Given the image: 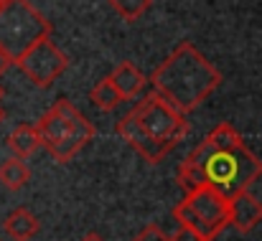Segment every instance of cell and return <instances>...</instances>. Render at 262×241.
I'll return each mask as SVG.
<instances>
[{
    "label": "cell",
    "instance_id": "15",
    "mask_svg": "<svg viewBox=\"0 0 262 241\" xmlns=\"http://www.w3.org/2000/svg\"><path fill=\"white\" fill-rule=\"evenodd\" d=\"M135 241H171V236H166L163 229H158V226H145V229L135 236Z\"/></svg>",
    "mask_w": 262,
    "mask_h": 241
},
{
    "label": "cell",
    "instance_id": "20",
    "mask_svg": "<svg viewBox=\"0 0 262 241\" xmlns=\"http://www.w3.org/2000/svg\"><path fill=\"white\" fill-rule=\"evenodd\" d=\"M0 99H3V86H0Z\"/></svg>",
    "mask_w": 262,
    "mask_h": 241
},
{
    "label": "cell",
    "instance_id": "14",
    "mask_svg": "<svg viewBox=\"0 0 262 241\" xmlns=\"http://www.w3.org/2000/svg\"><path fill=\"white\" fill-rule=\"evenodd\" d=\"M153 0H110V8L122 18V20H138L150 10Z\"/></svg>",
    "mask_w": 262,
    "mask_h": 241
},
{
    "label": "cell",
    "instance_id": "16",
    "mask_svg": "<svg viewBox=\"0 0 262 241\" xmlns=\"http://www.w3.org/2000/svg\"><path fill=\"white\" fill-rule=\"evenodd\" d=\"M171 241H204L196 231H191V229H186V226H178V231H176Z\"/></svg>",
    "mask_w": 262,
    "mask_h": 241
},
{
    "label": "cell",
    "instance_id": "10",
    "mask_svg": "<svg viewBox=\"0 0 262 241\" xmlns=\"http://www.w3.org/2000/svg\"><path fill=\"white\" fill-rule=\"evenodd\" d=\"M3 229H5V234L13 241H31L38 234L41 221H38L28 208H15V211H10V213L5 216Z\"/></svg>",
    "mask_w": 262,
    "mask_h": 241
},
{
    "label": "cell",
    "instance_id": "12",
    "mask_svg": "<svg viewBox=\"0 0 262 241\" xmlns=\"http://www.w3.org/2000/svg\"><path fill=\"white\" fill-rule=\"evenodd\" d=\"M28 178H31V170H28L26 160H20V158H8V160L0 162V183H3V188H8V190H20V188L28 183Z\"/></svg>",
    "mask_w": 262,
    "mask_h": 241
},
{
    "label": "cell",
    "instance_id": "9",
    "mask_svg": "<svg viewBox=\"0 0 262 241\" xmlns=\"http://www.w3.org/2000/svg\"><path fill=\"white\" fill-rule=\"evenodd\" d=\"M110 81L120 91L122 99H135V94H140L145 89V84H148L145 74L130 61H122L120 66H115V71L110 74Z\"/></svg>",
    "mask_w": 262,
    "mask_h": 241
},
{
    "label": "cell",
    "instance_id": "21",
    "mask_svg": "<svg viewBox=\"0 0 262 241\" xmlns=\"http://www.w3.org/2000/svg\"><path fill=\"white\" fill-rule=\"evenodd\" d=\"M0 3H5V0H0Z\"/></svg>",
    "mask_w": 262,
    "mask_h": 241
},
{
    "label": "cell",
    "instance_id": "18",
    "mask_svg": "<svg viewBox=\"0 0 262 241\" xmlns=\"http://www.w3.org/2000/svg\"><path fill=\"white\" fill-rule=\"evenodd\" d=\"M82 241H104V239H102L99 234H87V236H84Z\"/></svg>",
    "mask_w": 262,
    "mask_h": 241
},
{
    "label": "cell",
    "instance_id": "8",
    "mask_svg": "<svg viewBox=\"0 0 262 241\" xmlns=\"http://www.w3.org/2000/svg\"><path fill=\"white\" fill-rule=\"evenodd\" d=\"M257 224H262V201H257L250 190L229 198V226L239 234H250Z\"/></svg>",
    "mask_w": 262,
    "mask_h": 241
},
{
    "label": "cell",
    "instance_id": "1",
    "mask_svg": "<svg viewBox=\"0 0 262 241\" xmlns=\"http://www.w3.org/2000/svg\"><path fill=\"white\" fill-rule=\"evenodd\" d=\"M260 175L262 160L245 148V142L234 148H214L209 140H204L178 167V183L186 193L196 188H211L227 201L242 190H250Z\"/></svg>",
    "mask_w": 262,
    "mask_h": 241
},
{
    "label": "cell",
    "instance_id": "11",
    "mask_svg": "<svg viewBox=\"0 0 262 241\" xmlns=\"http://www.w3.org/2000/svg\"><path fill=\"white\" fill-rule=\"evenodd\" d=\"M8 150L13 153V158H20V160H28L38 148H41V140H38V132L33 125H18L8 140H5Z\"/></svg>",
    "mask_w": 262,
    "mask_h": 241
},
{
    "label": "cell",
    "instance_id": "5",
    "mask_svg": "<svg viewBox=\"0 0 262 241\" xmlns=\"http://www.w3.org/2000/svg\"><path fill=\"white\" fill-rule=\"evenodd\" d=\"M51 36V23L28 0L0 3V51L15 64L33 43Z\"/></svg>",
    "mask_w": 262,
    "mask_h": 241
},
{
    "label": "cell",
    "instance_id": "2",
    "mask_svg": "<svg viewBox=\"0 0 262 241\" xmlns=\"http://www.w3.org/2000/svg\"><path fill=\"white\" fill-rule=\"evenodd\" d=\"M219 84V69L188 41L176 46L173 54L150 74L153 91L181 114L196 109Z\"/></svg>",
    "mask_w": 262,
    "mask_h": 241
},
{
    "label": "cell",
    "instance_id": "7",
    "mask_svg": "<svg viewBox=\"0 0 262 241\" xmlns=\"http://www.w3.org/2000/svg\"><path fill=\"white\" fill-rule=\"evenodd\" d=\"M15 64H18V69L33 81L36 86L46 89V86H51L54 81L67 71L69 59H67V54L49 36V38H41L38 43H33Z\"/></svg>",
    "mask_w": 262,
    "mask_h": 241
},
{
    "label": "cell",
    "instance_id": "4",
    "mask_svg": "<svg viewBox=\"0 0 262 241\" xmlns=\"http://www.w3.org/2000/svg\"><path fill=\"white\" fill-rule=\"evenodd\" d=\"M36 132H38L41 148H46L54 160L69 162L79 150H84L92 142L94 125L69 99H59L36 122Z\"/></svg>",
    "mask_w": 262,
    "mask_h": 241
},
{
    "label": "cell",
    "instance_id": "6",
    "mask_svg": "<svg viewBox=\"0 0 262 241\" xmlns=\"http://www.w3.org/2000/svg\"><path fill=\"white\" fill-rule=\"evenodd\" d=\"M173 219L178 226L196 231L204 241H214L229 226V201L211 188H196L173 206Z\"/></svg>",
    "mask_w": 262,
    "mask_h": 241
},
{
    "label": "cell",
    "instance_id": "19",
    "mask_svg": "<svg viewBox=\"0 0 262 241\" xmlns=\"http://www.w3.org/2000/svg\"><path fill=\"white\" fill-rule=\"evenodd\" d=\"M3 117H5V112H3V107H0V122H3Z\"/></svg>",
    "mask_w": 262,
    "mask_h": 241
},
{
    "label": "cell",
    "instance_id": "3",
    "mask_svg": "<svg viewBox=\"0 0 262 241\" xmlns=\"http://www.w3.org/2000/svg\"><path fill=\"white\" fill-rule=\"evenodd\" d=\"M117 132L133 150L156 165L188 135V122L166 99L150 91L120 119Z\"/></svg>",
    "mask_w": 262,
    "mask_h": 241
},
{
    "label": "cell",
    "instance_id": "17",
    "mask_svg": "<svg viewBox=\"0 0 262 241\" xmlns=\"http://www.w3.org/2000/svg\"><path fill=\"white\" fill-rule=\"evenodd\" d=\"M10 64H13V61L8 59V54H5V51H0V77H3V71H5Z\"/></svg>",
    "mask_w": 262,
    "mask_h": 241
},
{
    "label": "cell",
    "instance_id": "13",
    "mask_svg": "<svg viewBox=\"0 0 262 241\" xmlns=\"http://www.w3.org/2000/svg\"><path fill=\"white\" fill-rule=\"evenodd\" d=\"M89 99H92V104H97L99 109H115L120 102H122V97H120V91L112 86V81L110 77H104L102 81H97L94 86H92V91H89Z\"/></svg>",
    "mask_w": 262,
    "mask_h": 241
}]
</instances>
